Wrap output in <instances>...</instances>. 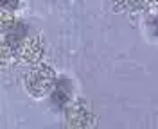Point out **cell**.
I'll use <instances>...</instances> for the list:
<instances>
[{
    "mask_svg": "<svg viewBox=\"0 0 158 129\" xmlns=\"http://www.w3.org/2000/svg\"><path fill=\"white\" fill-rule=\"evenodd\" d=\"M25 88L31 95L34 97H43L47 95L52 86H54V81H56V72L54 68L47 65V63H40L34 68H31L27 74H25Z\"/></svg>",
    "mask_w": 158,
    "mask_h": 129,
    "instance_id": "obj_1",
    "label": "cell"
},
{
    "mask_svg": "<svg viewBox=\"0 0 158 129\" xmlns=\"http://www.w3.org/2000/svg\"><path fill=\"white\" fill-rule=\"evenodd\" d=\"M45 52V38L41 34H34L25 38L18 45V56L27 63H38Z\"/></svg>",
    "mask_w": 158,
    "mask_h": 129,
    "instance_id": "obj_2",
    "label": "cell"
},
{
    "mask_svg": "<svg viewBox=\"0 0 158 129\" xmlns=\"http://www.w3.org/2000/svg\"><path fill=\"white\" fill-rule=\"evenodd\" d=\"M94 124V115L86 108L85 100L79 99L77 102L70 104L67 108V126L72 127H88Z\"/></svg>",
    "mask_w": 158,
    "mask_h": 129,
    "instance_id": "obj_3",
    "label": "cell"
},
{
    "mask_svg": "<svg viewBox=\"0 0 158 129\" xmlns=\"http://www.w3.org/2000/svg\"><path fill=\"white\" fill-rule=\"evenodd\" d=\"M11 23H15V18L11 16V14L7 13V11H4V13H2V29H4V30H7V29H9V25H11Z\"/></svg>",
    "mask_w": 158,
    "mask_h": 129,
    "instance_id": "obj_4",
    "label": "cell"
},
{
    "mask_svg": "<svg viewBox=\"0 0 158 129\" xmlns=\"http://www.w3.org/2000/svg\"><path fill=\"white\" fill-rule=\"evenodd\" d=\"M20 2H22V0H2V6H4V9L15 11L20 6Z\"/></svg>",
    "mask_w": 158,
    "mask_h": 129,
    "instance_id": "obj_5",
    "label": "cell"
},
{
    "mask_svg": "<svg viewBox=\"0 0 158 129\" xmlns=\"http://www.w3.org/2000/svg\"><path fill=\"white\" fill-rule=\"evenodd\" d=\"M124 7H137V6H140L144 0H118Z\"/></svg>",
    "mask_w": 158,
    "mask_h": 129,
    "instance_id": "obj_6",
    "label": "cell"
}]
</instances>
